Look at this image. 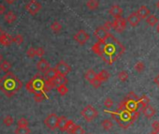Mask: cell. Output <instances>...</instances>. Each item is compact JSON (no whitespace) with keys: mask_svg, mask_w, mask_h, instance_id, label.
I'll list each match as a JSON object with an SVG mask.
<instances>
[{"mask_svg":"<svg viewBox=\"0 0 159 134\" xmlns=\"http://www.w3.org/2000/svg\"><path fill=\"white\" fill-rule=\"evenodd\" d=\"M92 51L99 55L108 65H111L122 56L125 52V48L114 36L109 33L106 39L94 44Z\"/></svg>","mask_w":159,"mask_h":134,"instance_id":"cell-1","label":"cell"},{"mask_svg":"<svg viewBox=\"0 0 159 134\" xmlns=\"http://www.w3.org/2000/svg\"><path fill=\"white\" fill-rule=\"evenodd\" d=\"M22 87V83L13 72L8 71L0 79V90L8 98H11L17 94Z\"/></svg>","mask_w":159,"mask_h":134,"instance_id":"cell-2","label":"cell"},{"mask_svg":"<svg viewBox=\"0 0 159 134\" xmlns=\"http://www.w3.org/2000/svg\"><path fill=\"white\" fill-rule=\"evenodd\" d=\"M109 113L123 128H128L131 125H133L141 114L139 111L129 112L128 110L120 107H118L115 112H109Z\"/></svg>","mask_w":159,"mask_h":134,"instance_id":"cell-3","label":"cell"},{"mask_svg":"<svg viewBox=\"0 0 159 134\" xmlns=\"http://www.w3.org/2000/svg\"><path fill=\"white\" fill-rule=\"evenodd\" d=\"M44 83H45V78L43 75L38 73L36 74L26 85V90L29 93L35 94L38 92H44L43 88H44Z\"/></svg>","mask_w":159,"mask_h":134,"instance_id":"cell-4","label":"cell"},{"mask_svg":"<svg viewBox=\"0 0 159 134\" xmlns=\"http://www.w3.org/2000/svg\"><path fill=\"white\" fill-rule=\"evenodd\" d=\"M98 113L97 111L92 106V105H87L82 111H81V116L84 117V119L87 122L93 121L97 116Z\"/></svg>","mask_w":159,"mask_h":134,"instance_id":"cell-5","label":"cell"},{"mask_svg":"<svg viewBox=\"0 0 159 134\" xmlns=\"http://www.w3.org/2000/svg\"><path fill=\"white\" fill-rule=\"evenodd\" d=\"M112 27L117 33H122L126 27V20L123 17H119L114 19L112 22Z\"/></svg>","mask_w":159,"mask_h":134,"instance_id":"cell-6","label":"cell"},{"mask_svg":"<svg viewBox=\"0 0 159 134\" xmlns=\"http://www.w3.org/2000/svg\"><path fill=\"white\" fill-rule=\"evenodd\" d=\"M26 10L31 14V15H36L40 10H41V4L38 2L37 0H31L26 5Z\"/></svg>","mask_w":159,"mask_h":134,"instance_id":"cell-7","label":"cell"},{"mask_svg":"<svg viewBox=\"0 0 159 134\" xmlns=\"http://www.w3.org/2000/svg\"><path fill=\"white\" fill-rule=\"evenodd\" d=\"M57 71L58 74H61V75H67L70 71H71V67L66 63L65 61H60L59 63H57V65L55 66L54 68Z\"/></svg>","mask_w":159,"mask_h":134,"instance_id":"cell-8","label":"cell"},{"mask_svg":"<svg viewBox=\"0 0 159 134\" xmlns=\"http://www.w3.org/2000/svg\"><path fill=\"white\" fill-rule=\"evenodd\" d=\"M58 118H59V117L57 116V115H55V114H51V115H49V116L46 117V119L44 120V123H45V125H46L50 129L54 130V129H55V128H57Z\"/></svg>","mask_w":159,"mask_h":134,"instance_id":"cell-9","label":"cell"},{"mask_svg":"<svg viewBox=\"0 0 159 134\" xmlns=\"http://www.w3.org/2000/svg\"><path fill=\"white\" fill-rule=\"evenodd\" d=\"M74 40L76 42H78L80 45H84V44L89 40L90 37L89 35L84 31V30H80L79 32H77L75 35H74Z\"/></svg>","mask_w":159,"mask_h":134,"instance_id":"cell-10","label":"cell"},{"mask_svg":"<svg viewBox=\"0 0 159 134\" xmlns=\"http://www.w3.org/2000/svg\"><path fill=\"white\" fill-rule=\"evenodd\" d=\"M109 35V31H107L103 26H99L97 27L95 32H94V37L97 39V41L99 40H103L104 39H106V37Z\"/></svg>","mask_w":159,"mask_h":134,"instance_id":"cell-11","label":"cell"},{"mask_svg":"<svg viewBox=\"0 0 159 134\" xmlns=\"http://www.w3.org/2000/svg\"><path fill=\"white\" fill-rule=\"evenodd\" d=\"M50 68H51V67H50V63L46 59L41 58L38 62V64H37V69H38V71L39 72H42V73H45Z\"/></svg>","mask_w":159,"mask_h":134,"instance_id":"cell-12","label":"cell"},{"mask_svg":"<svg viewBox=\"0 0 159 134\" xmlns=\"http://www.w3.org/2000/svg\"><path fill=\"white\" fill-rule=\"evenodd\" d=\"M109 15H111L114 19H116V18L122 17L123 9L120 6H118V5H113V6L110 7L109 10Z\"/></svg>","mask_w":159,"mask_h":134,"instance_id":"cell-13","label":"cell"},{"mask_svg":"<svg viewBox=\"0 0 159 134\" xmlns=\"http://www.w3.org/2000/svg\"><path fill=\"white\" fill-rule=\"evenodd\" d=\"M141 20V19L140 16L137 14V12H133V13H131V14L128 16L126 22H128L129 25H130L131 26L135 27V26H137L140 24Z\"/></svg>","mask_w":159,"mask_h":134,"instance_id":"cell-14","label":"cell"},{"mask_svg":"<svg viewBox=\"0 0 159 134\" xmlns=\"http://www.w3.org/2000/svg\"><path fill=\"white\" fill-rule=\"evenodd\" d=\"M69 122H70V120L67 119L66 116H61V117L58 118L57 128L61 131H66V128H67V126H69Z\"/></svg>","mask_w":159,"mask_h":134,"instance_id":"cell-15","label":"cell"},{"mask_svg":"<svg viewBox=\"0 0 159 134\" xmlns=\"http://www.w3.org/2000/svg\"><path fill=\"white\" fill-rule=\"evenodd\" d=\"M12 36H10V34L8 33H4L3 36L0 39V43L2 44L3 46L5 47H8L10 45H11V43H13V40H12Z\"/></svg>","mask_w":159,"mask_h":134,"instance_id":"cell-16","label":"cell"},{"mask_svg":"<svg viewBox=\"0 0 159 134\" xmlns=\"http://www.w3.org/2000/svg\"><path fill=\"white\" fill-rule=\"evenodd\" d=\"M141 112L143 113V115L147 117V118H152L154 115H155V109L153 108L151 105H146L142 108Z\"/></svg>","mask_w":159,"mask_h":134,"instance_id":"cell-17","label":"cell"},{"mask_svg":"<svg viewBox=\"0 0 159 134\" xmlns=\"http://www.w3.org/2000/svg\"><path fill=\"white\" fill-rule=\"evenodd\" d=\"M137 14L140 16L141 19H146V18L151 14V11H150V10H149L146 6H141V7L138 10Z\"/></svg>","mask_w":159,"mask_h":134,"instance_id":"cell-18","label":"cell"},{"mask_svg":"<svg viewBox=\"0 0 159 134\" xmlns=\"http://www.w3.org/2000/svg\"><path fill=\"white\" fill-rule=\"evenodd\" d=\"M57 71L55 69H53V68H50L44 74V78L46 81H54V79L56 77L57 75Z\"/></svg>","mask_w":159,"mask_h":134,"instance_id":"cell-19","label":"cell"},{"mask_svg":"<svg viewBox=\"0 0 159 134\" xmlns=\"http://www.w3.org/2000/svg\"><path fill=\"white\" fill-rule=\"evenodd\" d=\"M54 83L55 84V86L58 85H62V84H66L67 83V79L65 75H61V74H57L56 77L54 79Z\"/></svg>","mask_w":159,"mask_h":134,"instance_id":"cell-20","label":"cell"},{"mask_svg":"<svg viewBox=\"0 0 159 134\" xmlns=\"http://www.w3.org/2000/svg\"><path fill=\"white\" fill-rule=\"evenodd\" d=\"M4 18H5V21L7 22L8 24H12V23H14V22L16 21L17 16L15 15V13L13 11L10 10V11H8L5 14V17Z\"/></svg>","mask_w":159,"mask_h":134,"instance_id":"cell-21","label":"cell"},{"mask_svg":"<svg viewBox=\"0 0 159 134\" xmlns=\"http://www.w3.org/2000/svg\"><path fill=\"white\" fill-rule=\"evenodd\" d=\"M86 7L90 10H96L99 7V1L98 0H88L86 2Z\"/></svg>","mask_w":159,"mask_h":134,"instance_id":"cell-22","label":"cell"},{"mask_svg":"<svg viewBox=\"0 0 159 134\" xmlns=\"http://www.w3.org/2000/svg\"><path fill=\"white\" fill-rule=\"evenodd\" d=\"M34 99L36 102H41L42 100H44L45 99H48V96H47V93L45 92H38V93H35L34 94Z\"/></svg>","mask_w":159,"mask_h":134,"instance_id":"cell-23","label":"cell"},{"mask_svg":"<svg viewBox=\"0 0 159 134\" xmlns=\"http://www.w3.org/2000/svg\"><path fill=\"white\" fill-rule=\"evenodd\" d=\"M109 71H106V70H103V71H101L98 74H97V77L103 83V82H106V81H108L109 80Z\"/></svg>","mask_w":159,"mask_h":134,"instance_id":"cell-24","label":"cell"},{"mask_svg":"<svg viewBox=\"0 0 159 134\" xmlns=\"http://www.w3.org/2000/svg\"><path fill=\"white\" fill-rule=\"evenodd\" d=\"M84 77H85V79H86L88 82L91 83V82L94 81V80L97 78V73H96L93 70H88V71L85 72Z\"/></svg>","mask_w":159,"mask_h":134,"instance_id":"cell-25","label":"cell"},{"mask_svg":"<svg viewBox=\"0 0 159 134\" xmlns=\"http://www.w3.org/2000/svg\"><path fill=\"white\" fill-rule=\"evenodd\" d=\"M146 21H147V24L151 26H155L157 24H158V19L157 17H155L154 15H152L150 14L147 18H146Z\"/></svg>","mask_w":159,"mask_h":134,"instance_id":"cell-26","label":"cell"},{"mask_svg":"<svg viewBox=\"0 0 159 134\" xmlns=\"http://www.w3.org/2000/svg\"><path fill=\"white\" fill-rule=\"evenodd\" d=\"M11 69V64L7 61V60H3L1 63H0V70L5 71V72H8L10 71V70Z\"/></svg>","mask_w":159,"mask_h":134,"instance_id":"cell-27","label":"cell"},{"mask_svg":"<svg viewBox=\"0 0 159 134\" xmlns=\"http://www.w3.org/2000/svg\"><path fill=\"white\" fill-rule=\"evenodd\" d=\"M51 30H52L54 33L57 34V33H59V32L62 30V25L59 23V22L55 21V22H54V23L51 25Z\"/></svg>","mask_w":159,"mask_h":134,"instance_id":"cell-28","label":"cell"},{"mask_svg":"<svg viewBox=\"0 0 159 134\" xmlns=\"http://www.w3.org/2000/svg\"><path fill=\"white\" fill-rule=\"evenodd\" d=\"M56 90L61 96H65L67 92H69V88L66 87V84H62V85L56 86Z\"/></svg>","mask_w":159,"mask_h":134,"instance_id":"cell-29","label":"cell"},{"mask_svg":"<svg viewBox=\"0 0 159 134\" xmlns=\"http://www.w3.org/2000/svg\"><path fill=\"white\" fill-rule=\"evenodd\" d=\"M101 126L102 128L105 129V130H110L113 127V123L109 120V119H105L102 123H101Z\"/></svg>","mask_w":159,"mask_h":134,"instance_id":"cell-30","label":"cell"},{"mask_svg":"<svg viewBox=\"0 0 159 134\" xmlns=\"http://www.w3.org/2000/svg\"><path fill=\"white\" fill-rule=\"evenodd\" d=\"M15 134H30V129L27 127H19L15 129Z\"/></svg>","mask_w":159,"mask_h":134,"instance_id":"cell-31","label":"cell"},{"mask_svg":"<svg viewBox=\"0 0 159 134\" xmlns=\"http://www.w3.org/2000/svg\"><path fill=\"white\" fill-rule=\"evenodd\" d=\"M12 40H13L14 43L17 44V45H21V44L22 43V41H24V37H22L21 34H17L12 38Z\"/></svg>","mask_w":159,"mask_h":134,"instance_id":"cell-32","label":"cell"},{"mask_svg":"<svg viewBox=\"0 0 159 134\" xmlns=\"http://www.w3.org/2000/svg\"><path fill=\"white\" fill-rule=\"evenodd\" d=\"M135 71H137V72H142L143 71H144V69H145V66H144V64H143V62H138L137 64L135 65Z\"/></svg>","mask_w":159,"mask_h":134,"instance_id":"cell-33","label":"cell"},{"mask_svg":"<svg viewBox=\"0 0 159 134\" xmlns=\"http://www.w3.org/2000/svg\"><path fill=\"white\" fill-rule=\"evenodd\" d=\"M76 128V124H74V122L72 120H70L69 122V126H67V128H66V132L69 134H73V131Z\"/></svg>","mask_w":159,"mask_h":134,"instance_id":"cell-34","label":"cell"},{"mask_svg":"<svg viewBox=\"0 0 159 134\" xmlns=\"http://www.w3.org/2000/svg\"><path fill=\"white\" fill-rule=\"evenodd\" d=\"M3 122H4V124H5L7 127H10V126H12V124L14 123V119H13V117H12L11 116H7L4 118Z\"/></svg>","mask_w":159,"mask_h":134,"instance_id":"cell-35","label":"cell"},{"mask_svg":"<svg viewBox=\"0 0 159 134\" xmlns=\"http://www.w3.org/2000/svg\"><path fill=\"white\" fill-rule=\"evenodd\" d=\"M118 78L122 82H125L128 79V73L125 71H122L118 73Z\"/></svg>","mask_w":159,"mask_h":134,"instance_id":"cell-36","label":"cell"},{"mask_svg":"<svg viewBox=\"0 0 159 134\" xmlns=\"http://www.w3.org/2000/svg\"><path fill=\"white\" fill-rule=\"evenodd\" d=\"M18 127H27L28 126V120L26 118H20L17 122Z\"/></svg>","mask_w":159,"mask_h":134,"instance_id":"cell-37","label":"cell"},{"mask_svg":"<svg viewBox=\"0 0 159 134\" xmlns=\"http://www.w3.org/2000/svg\"><path fill=\"white\" fill-rule=\"evenodd\" d=\"M26 55L28 57L30 58H34L36 56V49L34 47H30L28 48V50L26 51Z\"/></svg>","mask_w":159,"mask_h":134,"instance_id":"cell-38","label":"cell"},{"mask_svg":"<svg viewBox=\"0 0 159 134\" xmlns=\"http://www.w3.org/2000/svg\"><path fill=\"white\" fill-rule=\"evenodd\" d=\"M73 134H85V130L80 125H76V128L73 131Z\"/></svg>","mask_w":159,"mask_h":134,"instance_id":"cell-39","label":"cell"},{"mask_svg":"<svg viewBox=\"0 0 159 134\" xmlns=\"http://www.w3.org/2000/svg\"><path fill=\"white\" fill-rule=\"evenodd\" d=\"M90 83L92 84V85H93V86H94L95 88H98V87H100V86H101V84H102V82H101V81H100V80H99L98 78H97H97H96V79H95L94 81H92V82H91Z\"/></svg>","mask_w":159,"mask_h":134,"instance_id":"cell-40","label":"cell"},{"mask_svg":"<svg viewBox=\"0 0 159 134\" xmlns=\"http://www.w3.org/2000/svg\"><path fill=\"white\" fill-rule=\"evenodd\" d=\"M104 105H105L106 108L110 109V108L113 106V101H112V99H111L110 98H107V99H105V101H104Z\"/></svg>","mask_w":159,"mask_h":134,"instance_id":"cell-41","label":"cell"},{"mask_svg":"<svg viewBox=\"0 0 159 134\" xmlns=\"http://www.w3.org/2000/svg\"><path fill=\"white\" fill-rule=\"evenodd\" d=\"M45 53H46V52H45V50L42 47H38V48L36 49V55L38 56V57H42L45 55Z\"/></svg>","mask_w":159,"mask_h":134,"instance_id":"cell-42","label":"cell"},{"mask_svg":"<svg viewBox=\"0 0 159 134\" xmlns=\"http://www.w3.org/2000/svg\"><path fill=\"white\" fill-rule=\"evenodd\" d=\"M103 27L107 30V31H109V30H111L113 27H112V22H110V21H107L106 23L104 24V26H103Z\"/></svg>","mask_w":159,"mask_h":134,"instance_id":"cell-43","label":"cell"},{"mask_svg":"<svg viewBox=\"0 0 159 134\" xmlns=\"http://www.w3.org/2000/svg\"><path fill=\"white\" fill-rule=\"evenodd\" d=\"M152 127H153V131H155V132H157V133L159 132V122H158V121H154V122H153Z\"/></svg>","mask_w":159,"mask_h":134,"instance_id":"cell-44","label":"cell"},{"mask_svg":"<svg viewBox=\"0 0 159 134\" xmlns=\"http://www.w3.org/2000/svg\"><path fill=\"white\" fill-rule=\"evenodd\" d=\"M6 7L2 4H0V15H2V14H5L6 12Z\"/></svg>","mask_w":159,"mask_h":134,"instance_id":"cell-45","label":"cell"},{"mask_svg":"<svg viewBox=\"0 0 159 134\" xmlns=\"http://www.w3.org/2000/svg\"><path fill=\"white\" fill-rule=\"evenodd\" d=\"M4 1L8 4V5H12L16 0H4Z\"/></svg>","mask_w":159,"mask_h":134,"instance_id":"cell-46","label":"cell"},{"mask_svg":"<svg viewBox=\"0 0 159 134\" xmlns=\"http://www.w3.org/2000/svg\"><path fill=\"white\" fill-rule=\"evenodd\" d=\"M153 82H154V83H156L158 86H159V74H158V75H157V76H156L154 79H153Z\"/></svg>","mask_w":159,"mask_h":134,"instance_id":"cell-47","label":"cell"},{"mask_svg":"<svg viewBox=\"0 0 159 134\" xmlns=\"http://www.w3.org/2000/svg\"><path fill=\"white\" fill-rule=\"evenodd\" d=\"M4 33H5V32L2 30V28H1V27H0V39H1V37L3 36V34H4Z\"/></svg>","mask_w":159,"mask_h":134,"instance_id":"cell-48","label":"cell"},{"mask_svg":"<svg viewBox=\"0 0 159 134\" xmlns=\"http://www.w3.org/2000/svg\"><path fill=\"white\" fill-rule=\"evenodd\" d=\"M2 61H3V55L0 54V63H1Z\"/></svg>","mask_w":159,"mask_h":134,"instance_id":"cell-49","label":"cell"},{"mask_svg":"<svg viewBox=\"0 0 159 134\" xmlns=\"http://www.w3.org/2000/svg\"><path fill=\"white\" fill-rule=\"evenodd\" d=\"M156 26H157V27H156V30H157V32L159 33V22H158V24H157Z\"/></svg>","mask_w":159,"mask_h":134,"instance_id":"cell-50","label":"cell"},{"mask_svg":"<svg viewBox=\"0 0 159 134\" xmlns=\"http://www.w3.org/2000/svg\"><path fill=\"white\" fill-rule=\"evenodd\" d=\"M150 134H158L157 132H155V131H153L152 133H150Z\"/></svg>","mask_w":159,"mask_h":134,"instance_id":"cell-51","label":"cell"},{"mask_svg":"<svg viewBox=\"0 0 159 134\" xmlns=\"http://www.w3.org/2000/svg\"><path fill=\"white\" fill-rule=\"evenodd\" d=\"M157 8H158V10H159V1H158V3H157Z\"/></svg>","mask_w":159,"mask_h":134,"instance_id":"cell-52","label":"cell"},{"mask_svg":"<svg viewBox=\"0 0 159 134\" xmlns=\"http://www.w3.org/2000/svg\"><path fill=\"white\" fill-rule=\"evenodd\" d=\"M88 134H91V133H88Z\"/></svg>","mask_w":159,"mask_h":134,"instance_id":"cell-53","label":"cell"}]
</instances>
